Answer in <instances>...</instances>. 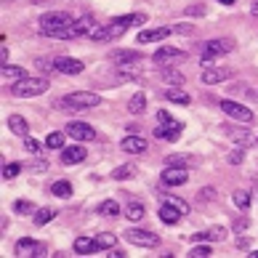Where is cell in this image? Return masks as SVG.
<instances>
[{
    "label": "cell",
    "instance_id": "obj_1",
    "mask_svg": "<svg viewBox=\"0 0 258 258\" xmlns=\"http://www.w3.org/2000/svg\"><path fill=\"white\" fill-rule=\"evenodd\" d=\"M147 22V16L144 14H125V16H120V19H114L112 24L107 27H96L88 37L93 43H101V40H114V37H120L125 30H131V27H139V24H144Z\"/></svg>",
    "mask_w": 258,
    "mask_h": 258
},
{
    "label": "cell",
    "instance_id": "obj_2",
    "mask_svg": "<svg viewBox=\"0 0 258 258\" xmlns=\"http://www.w3.org/2000/svg\"><path fill=\"white\" fill-rule=\"evenodd\" d=\"M101 104L99 93H91V91H75V93H67V96L59 101L61 109H75V112H83V109H93Z\"/></svg>",
    "mask_w": 258,
    "mask_h": 258
},
{
    "label": "cell",
    "instance_id": "obj_3",
    "mask_svg": "<svg viewBox=\"0 0 258 258\" xmlns=\"http://www.w3.org/2000/svg\"><path fill=\"white\" fill-rule=\"evenodd\" d=\"M75 22V19L70 14H64V11H51V14H43L40 16V22H37V30H40L43 35H48V37H56L61 30H67Z\"/></svg>",
    "mask_w": 258,
    "mask_h": 258
},
{
    "label": "cell",
    "instance_id": "obj_4",
    "mask_svg": "<svg viewBox=\"0 0 258 258\" xmlns=\"http://www.w3.org/2000/svg\"><path fill=\"white\" fill-rule=\"evenodd\" d=\"M48 91V80L45 78H30L27 75L24 80H19L11 85V93L16 99H32V96H40V93Z\"/></svg>",
    "mask_w": 258,
    "mask_h": 258
},
{
    "label": "cell",
    "instance_id": "obj_5",
    "mask_svg": "<svg viewBox=\"0 0 258 258\" xmlns=\"http://www.w3.org/2000/svg\"><path fill=\"white\" fill-rule=\"evenodd\" d=\"M93 30H96V22H93L91 16H83L78 19V22H72L67 30H61L56 37H61V40H75V37H83V35H91Z\"/></svg>",
    "mask_w": 258,
    "mask_h": 258
},
{
    "label": "cell",
    "instance_id": "obj_6",
    "mask_svg": "<svg viewBox=\"0 0 258 258\" xmlns=\"http://www.w3.org/2000/svg\"><path fill=\"white\" fill-rule=\"evenodd\" d=\"M218 107H221L224 114H229V117H234V120H240V122H253V112L247 109L245 104H240V101L221 99V101H218Z\"/></svg>",
    "mask_w": 258,
    "mask_h": 258
},
{
    "label": "cell",
    "instance_id": "obj_7",
    "mask_svg": "<svg viewBox=\"0 0 258 258\" xmlns=\"http://www.w3.org/2000/svg\"><path fill=\"white\" fill-rule=\"evenodd\" d=\"M203 56H210V59H218V56H224L229 51H234V40L232 37H221V40H208L203 43Z\"/></svg>",
    "mask_w": 258,
    "mask_h": 258
},
{
    "label": "cell",
    "instance_id": "obj_8",
    "mask_svg": "<svg viewBox=\"0 0 258 258\" xmlns=\"http://www.w3.org/2000/svg\"><path fill=\"white\" fill-rule=\"evenodd\" d=\"M125 240L131 245H139V247H157L160 245V237L152 234V232H144V229H128Z\"/></svg>",
    "mask_w": 258,
    "mask_h": 258
},
{
    "label": "cell",
    "instance_id": "obj_9",
    "mask_svg": "<svg viewBox=\"0 0 258 258\" xmlns=\"http://www.w3.org/2000/svg\"><path fill=\"white\" fill-rule=\"evenodd\" d=\"M184 59H186V53L173 48V45H162V48L155 51V64H160V67H170V64L184 61Z\"/></svg>",
    "mask_w": 258,
    "mask_h": 258
},
{
    "label": "cell",
    "instance_id": "obj_10",
    "mask_svg": "<svg viewBox=\"0 0 258 258\" xmlns=\"http://www.w3.org/2000/svg\"><path fill=\"white\" fill-rule=\"evenodd\" d=\"M186 181H189V173L184 165H168L162 170V184H168V186H181Z\"/></svg>",
    "mask_w": 258,
    "mask_h": 258
},
{
    "label": "cell",
    "instance_id": "obj_11",
    "mask_svg": "<svg viewBox=\"0 0 258 258\" xmlns=\"http://www.w3.org/2000/svg\"><path fill=\"white\" fill-rule=\"evenodd\" d=\"M53 64H56V72H61V75H80L83 72V61L72 59V56H56Z\"/></svg>",
    "mask_w": 258,
    "mask_h": 258
},
{
    "label": "cell",
    "instance_id": "obj_12",
    "mask_svg": "<svg viewBox=\"0 0 258 258\" xmlns=\"http://www.w3.org/2000/svg\"><path fill=\"white\" fill-rule=\"evenodd\" d=\"M67 133H70L72 139H78V141H91V139H96V131H93L88 122H80V120H75L67 125Z\"/></svg>",
    "mask_w": 258,
    "mask_h": 258
},
{
    "label": "cell",
    "instance_id": "obj_13",
    "mask_svg": "<svg viewBox=\"0 0 258 258\" xmlns=\"http://www.w3.org/2000/svg\"><path fill=\"white\" fill-rule=\"evenodd\" d=\"M181 133H184V122H168V125H157L155 128V136L157 139H165V141H178L181 139Z\"/></svg>",
    "mask_w": 258,
    "mask_h": 258
},
{
    "label": "cell",
    "instance_id": "obj_14",
    "mask_svg": "<svg viewBox=\"0 0 258 258\" xmlns=\"http://www.w3.org/2000/svg\"><path fill=\"white\" fill-rule=\"evenodd\" d=\"M232 75H234V72L229 70V67H208V70L203 72V83H205V85H216V83L229 80Z\"/></svg>",
    "mask_w": 258,
    "mask_h": 258
},
{
    "label": "cell",
    "instance_id": "obj_15",
    "mask_svg": "<svg viewBox=\"0 0 258 258\" xmlns=\"http://www.w3.org/2000/svg\"><path fill=\"white\" fill-rule=\"evenodd\" d=\"M168 35H173V30L170 27H155V30H141L139 37H136V43H160V40H165Z\"/></svg>",
    "mask_w": 258,
    "mask_h": 258
},
{
    "label": "cell",
    "instance_id": "obj_16",
    "mask_svg": "<svg viewBox=\"0 0 258 258\" xmlns=\"http://www.w3.org/2000/svg\"><path fill=\"white\" fill-rule=\"evenodd\" d=\"M120 149H122V152H128V155H141V152L147 149V139H141L139 133H131L128 139H122V141H120Z\"/></svg>",
    "mask_w": 258,
    "mask_h": 258
},
{
    "label": "cell",
    "instance_id": "obj_17",
    "mask_svg": "<svg viewBox=\"0 0 258 258\" xmlns=\"http://www.w3.org/2000/svg\"><path fill=\"white\" fill-rule=\"evenodd\" d=\"M43 253H45V247L37 245L32 237H24V240L16 242V255H43Z\"/></svg>",
    "mask_w": 258,
    "mask_h": 258
},
{
    "label": "cell",
    "instance_id": "obj_18",
    "mask_svg": "<svg viewBox=\"0 0 258 258\" xmlns=\"http://www.w3.org/2000/svg\"><path fill=\"white\" fill-rule=\"evenodd\" d=\"M157 216H160V221H162V224L173 226V224H178V218L184 216V213H181L178 208H173L170 203H162V208H160V213H157Z\"/></svg>",
    "mask_w": 258,
    "mask_h": 258
},
{
    "label": "cell",
    "instance_id": "obj_19",
    "mask_svg": "<svg viewBox=\"0 0 258 258\" xmlns=\"http://www.w3.org/2000/svg\"><path fill=\"white\" fill-rule=\"evenodd\" d=\"M85 160V149L83 147H67L61 149V162L64 165H78V162Z\"/></svg>",
    "mask_w": 258,
    "mask_h": 258
},
{
    "label": "cell",
    "instance_id": "obj_20",
    "mask_svg": "<svg viewBox=\"0 0 258 258\" xmlns=\"http://www.w3.org/2000/svg\"><path fill=\"white\" fill-rule=\"evenodd\" d=\"M99 250V242H96V237H78L75 240V253H80V255H91V253H96Z\"/></svg>",
    "mask_w": 258,
    "mask_h": 258
},
{
    "label": "cell",
    "instance_id": "obj_21",
    "mask_svg": "<svg viewBox=\"0 0 258 258\" xmlns=\"http://www.w3.org/2000/svg\"><path fill=\"white\" fill-rule=\"evenodd\" d=\"M27 78V70L24 67H11V64H3V80L6 83H19V80H24Z\"/></svg>",
    "mask_w": 258,
    "mask_h": 258
},
{
    "label": "cell",
    "instance_id": "obj_22",
    "mask_svg": "<svg viewBox=\"0 0 258 258\" xmlns=\"http://www.w3.org/2000/svg\"><path fill=\"white\" fill-rule=\"evenodd\" d=\"M8 128H11V133H16V136H27V133H30V122H27L22 114H11V117H8Z\"/></svg>",
    "mask_w": 258,
    "mask_h": 258
},
{
    "label": "cell",
    "instance_id": "obj_23",
    "mask_svg": "<svg viewBox=\"0 0 258 258\" xmlns=\"http://www.w3.org/2000/svg\"><path fill=\"white\" fill-rule=\"evenodd\" d=\"M141 59V53L139 51H112V64H133V61H139Z\"/></svg>",
    "mask_w": 258,
    "mask_h": 258
},
{
    "label": "cell",
    "instance_id": "obj_24",
    "mask_svg": "<svg viewBox=\"0 0 258 258\" xmlns=\"http://www.w3.org/2000/svg\"><path fill=\"white\" fill-rule=\"evenodd\" d=\"M53 216H56L53 208H40V210L32 213V221H35V226H45L48 221H53Z\"/></svg>",
    "mask_w": 258,
    "mask_h": 258
},
{
    "label": "cell",
    "instance_id": "obj_25",
    "mask_svg": "<svg viewBox=\"0 0 258 258\" xmlns=\"http://www.w3.org/2000/svg\"><path fill=\"white\" fill-rule=\"evenodd\" d=\"M165 96H168V101H173V104H184V107H186L189 101H192V96H189L186 91H181L178 85H176V88H168Z\"/></svg>",
    "mask_w": 258,
    "mask_h": 258
},
{
    "label": "cell",
    "instance_id": "obj_26",
    "mask_svg": "<svg viewBox=\"0 0 258 258\" xmlns=\"http://www.w3.org/2000/svg\"><path fill=\"white\" fill-rule=\"evenodd\" d=\"M144 107H147V96H144V93H133V99L128 101V112L131 114H141Z\"/></svg>",
    "mask_w": 258,
    "mask_h": 258
},
{
    "label": "cell",
    "instance_id": "obj_27",
    "mask_svg": "<svg viewBox=\"0 0 258 258\" xmlns=\"http://www.w3.org/2000/svg\"><path fill=\"white\" fill-rule=\"evenodd\" d=\"M125 216L131 218V221H141V218H144V205H141L139 200H133V203H128V208H125Z\"/></svg>",
    "mask_w": 258,
    "mask_h": 258
},
{
    "label": "cell",
    "instance_id": "obj_28",
    "mask_svg": "<svg viewBox=\"0 0 258 258\" xmlns=\"http://www.w3.org/2000/svg\"><path fill=\"white\" fill-rule=\"evenodd\" d=\"M133 176H136V165H120V168L112 170V178H117V181H125V178H133Z\"/></svg>",
    "mask_w": 258,
    "mask_h": 258
},
{
    "label": "cell",
    "instance_id": "obj_29",
    "mask_svg": "<svg viewBox=\"0 0 258 258\" xmlns=\"http://www.w3.org/2000/svg\"><path fill=\"white\" fill-rule=\"evenodd\" d=\"M99 213L101 216H117L120 213V203L117 200H104V203L99 205Z\"/></svg>",
    "mask_w": 258,
    "mask_h": 258
},
{
    "label": "cell",
    "instance_id": "obj_30",
    "mask_svg": "<svg viewBox=\"0 0 258 258\" xmlns=\"http://www.w3.org/2000/svg\"><path fill=\"white\" fill-rule=\"evenodd\" d=\"M96 242H99V250H112L114 242H117V237L109 234V232H101V234L96 237Z\"/></svg>",
    "mask_w": 258,
    "mask_h": 258
},
{
    "label": "cell",
    "instance_id": "obj_31",
    "mask_svg": "<svg viewBox=\"0 0 258 258\" xmlns=\"http://www.w3.org/2000/svg\"><path fill=\"white\" fill-rule=\"evenodd\" d=\"M232 203L240 208V210H247V205H250V195H247L245 189H237V192L232 195Z\"/></svg>",
    "mask_w": 258,
    "mask_h": 258
},
{
    "label": "cell",
    "instance_id": "obj_32",
    "mask_svg": "<svg viewBox=\"0 0 258 258\" xmlns=\"http://www.w3.org/2000/svg\"><path fill=\"white\" fill-rule=\"evenodd\" d=\"M51 192L56 197H70L72 195V184H70V181H56V184L51 186Z\"/></svg>",
    "mask_w": 258,
    "mask_h": 258
},
{
    "label": "cell",
    "instance_id": "obj_33",
    "mask_svg": "<svg viewBox=\"0 0 258 258\" xmlns=\"http://www.w3.org/2000/svg\"><path fill=\"white\" fill-rule=\"evenodd\" d=\"M14 210H16V213H22V216H27V213H35V203H32V200H16V203H14Z\"/></svg>",
    "mask_w": 258,
    "mask_h": 258
},
{
    "label": "cell",
    "instance_id": "obj_34",
    "mask_svg": "<svg viewBox=\"0 0 258 258\" xmlns=\"http://www.w3.org/2000/svg\"><path fill=\"white\" fill-rule=\"evenodd\" d=\"M45 147L48 149H64V133H48V139H45Z\"/></svg>",
    "mask_w": 258,
    "mask_h": 258
},
{
    "label": "cell",
    "instance_id": "obj_35",
    "mask_svg": "<svg viewBox=\"0 0 258 258\" xmlns=\"http://www.w3.org/2000/svg\"><path fill=\"white\" fill-rule=\"evenodd\" d=\"M162 80L170 83V85H181V83H184V75L176 72V70H165V72H162Z\"/></svg>",
    "mask_w": 258,
    "mask_h": 258
},
{
    "label": "cell",
    "instance_id": "obj_36",
    "mask_svg": "<svg viewBox=\"0 0 258 258\" xmlns=\"http://www.w3.org/2000/svg\"><path fill=\"white\" fill-rule=\"evenodd\" d=\"M19 173H22V162H8V165H3V178H16Z\"/></svg>",
    "mask_w": 258,
    "mask_h": 258
},
{
    "label": "cell",
    "instance_id": "obj_37",
    "mask_svg": "<svg viewBox=\"0 0 258 258\" xmlns=\"http://www.w3.org/2000/svg\"><path fill=\"white\" fill-rule=\"evenodd\" d=\"M162 203H170L173 208H178L181 213H189V205H186V203H184V200H181V197H168V195H162Z\"/></svg>",
    "mask_w": 258,
    "mask_h": 258
},
{
    "label": "cell",
    "instance_id": "obj_38",
    "mask_svg": "<svg viewBox=\"0 0 258 258\" xmlns=\"http://www.w3.org/2000/svg\"><path fill=\"white\" fill-rule=\"evenodd\" d=\"M189 255H192V258H205V255H210V247L208 245H195Z\"/></svg>",
    "mask_w": 258,
    "mask_h": 258
},
{
    "label": "cell",
    "instance_id": "obj_39",
    "mask_svg": "<svg viewBox=\"0 0 258 258\" xmlns=\"http://www.w3.org/2000/svg\"><path fill=\"white\" fill-rule=\"evenodd\" d=\"M210 232V240H216V242H221L224 237H226V229L224 226H213V229H208Z\"/></svg>",
    "mask_w": 258,
    "mask_h": 258
},
{
    "label": "cell",
    "instance_id": "obj_40",
    "mask_svg": "<svg viewBox=\"0 0 258 258\" xmlns=\"http://www.w3.org/2000/svg\"><path fill=\"white\" fill-rule=\"evenodd\" d=\"M24 149L30 152V155H37V152H40V144H37L35 139H30V136H24Z\"/></svg>",
    "mask_w": 258,
    "mask_h": 258
},
{
    "label": "cell",
    "instance_id": "obj_41",
    "mask_svg": "<svg viewBox=\"0 0 258 258\" xmlns=\"http://www.w3.org/2000/svg\"><path fill=\"white\" fill-rule=\"evenodd\" d=\"M186 162H189V157H181V155L165 157V165H184V168H186Z\"/></svg>",
    "mask_w": 258,
    "mask_h": 258
},
{
    "label": "cell",
    "instance_id": "obj_42",
    "mask_svg": "<svg viewBox=\"0 0 258 258\" xmlns=\"http://www.w3.org/2000/svg\"><path fill=\"white\" fill-rule=\"evenodd\" d=\"M232 226H234V232H237V234H240V232H245V229H247V226H250V221H247V218H245V216H240V218H234V224H232Z\"/></svg>",
    "mask_w": 258,
    "mask_h": 258
},
{
    "label": "cell",
    "instance_id": "obj_43",
    "mask_svg": "<svg viewBox=\"0 0 258 258\" xmlns=\"http://www.w3.org/2000/svg\"><path fill=\"white\" fill-rule=\"evenodd\" d=\"M245 160V149L240 147V149H234L232 155H229V162H232V165H237V162H242Z\"/></svg>",
    "mask_w": 258,
    "mask_h": 258
},
{
    "label": "cell",
    "instance_id": "obj_44",
    "mask_svg": "<svg viewBox=\"0 0 258 258\" xmlns=\"http://www.w3.org/2000/svg\"><path fill=\"white\" fill-rule=\"evenodd\" d=\"M170 30H173V32H178V35H189V32L195 30V27H192V24H173Z\"/></svg>",
    "mask_w": 258,
    "mask_h": 258
},
{
    "label": "cell",
    "instance_id": "obj_45",
    "mask_svg": "<svg viewBox=\"0 0 258 258\" xmlns=\"http://www.w3.org/2000/svg\"><path fill=\"white\" fill-rule=\"evenodd\" d=\"M186 16H205V6H189Z\"/></svg>",
    "mask_w": 258,
    "mask_h": 258
},
{
    "label": "cell",
    "instance_id": "obj_46",
    "mask_svg": "<svg viewBox=\"0 0 258 258\" xmlns=\"http://www.w3.org/2000/svg\"><path fill=\"white\" fill-rule=\"evenodd\" d=\"M30 170H35V173H43V170H48V162H45V160H37V162H32V165H30Z\"/></svg>",
    "mask_w": 258,
    "mask_h": 258
},
{
    "label": "cell",
    "instance_id": "obj_47",
    "mask_svg": "<svg viewBox=\"0 0 258 258\" xmlns=\"http://www.w3.org/2000/svg\"><path fill=\"white\" fill-rule=\"evenodd\" d=\"M157 122H160V125H168V122H173V117H170L165 109H160V112H157Z\"/></svg>",
    "mask_w": 258,
    "mask_h": 258
},
{
    "label": "cell",
    "instance_id": "obj_48",
    "mask_svg": "<svg viewBox=\"0 0 258 258\" xmlns=\"http://www.w3.org/2000/svg\"><path fill=\"white\" fill-rule=\"evenodd\" d=\"M237 247H242V250H247V247H250V242H247V237H240V240H237Z\"/></svg>",
    "mask_w": 258,
    "mask_h": 258
},
{
    "label": "cell",
    "instance_id": "obj_49",
    "mask_svg": "<svg viewBox=\"0 0 258 258\" xmlns=\"http://www.w3.org/2000/svg\"><path fill=\"white\" fill-rule=\"evenodd\" d=\"M0 61L8 64V48H6V45H3V51H0Z\"/></svg>",
    "mask_w": 258,
    "mask_h": 258
},
{
    "label": "cell",
    "instance_id": "obj_50",
    "mask_svg": "<svg viewBox=\"0 0 258 258\" xmlns=\"http://www.w3.org/2000/svg\"><path fill=\"white\" fill-rule=\"evenodd\" d=\"M250 14H253V16H258V0H255V3H253V8H250Z\"/></svg>",
    "mask_w": 258,
    "mask_h": 258
},
{
    "label": "cell",
    "instance_id": "obj_51",
    "mask_svg": "<svg viewBox=\"0 0 258 258\" xmlns=\"http://www.w3.org/2000/svg\"><path fill=\"white\" fill-rule=\"evenodd\" d=\"M221 3H224V6H232V3H237V0H221Z\"/></svg>",
    "mask_w": 258,
    "mask_h": 258
},
{
    "label": "cell",
    "instance_id": "obj_52",
    "mask_svg": "<svg viewBox=\"0 0 258 258\" xmlns=\"http://www.w3.org/2000/svg\"><path fill=\"white\" fill-rule=\"evenodd\" d=\"M250 255H253V258H258V250H253V253H250Z\"/></svg>",
    "mask_w": 258,
    "mask_h": 258
}]
</instances>
